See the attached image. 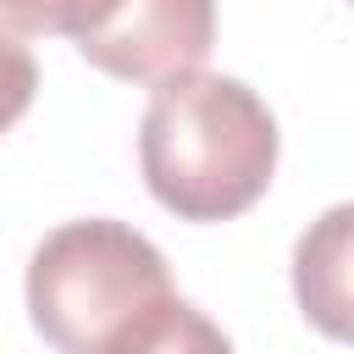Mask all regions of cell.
Wrapping results in <instances>:
<instances>
[{"mask_svg": "<svg viewBox=\"0 0 354 354\" xmlns=\"http://www.w3.org/2000/svg\"><path fill=\"white\" fill-rule=\"evenodd\" d=\"M33 94H39V61L11 28H0V133H11L28 116Z\"/></svg>", "mask_w": 354, "mask_h": 354, "instance_id": "8992f818", "label": "cell"}, {"mask_svg": "<svg viewBox=\"0 0 354 354\" xmlns=\"http://www.w3.org/2000/svg\"><path fill=\"white\" fill-rule=\"evenodd\" d=\"M100 354H232V343L199 304L166 293L138 321H127Z\"/></svg>", "mask_w": 354, "mask_h": 354, "instance_id": "5b68a950", "label": "cell"}, {"mask_svg": "<svg viewBox=\"0 0 354 354\" xmlns=\"http://www.w3.org/2000/svg\"><path fill=\"white\" fill-rule=\"evenodd\" d=\"M11 33L72 39L88 66L122 83L199 72L216 44V0H0Z\"/></svg>", "mask_w": 354, "mask_h": 354, "instance_id": "3957f363", "label": "cell"}, {"mask_svg": "<svg viewBox=\"0 0 354 354\" xmlns=\"http://www.w3.org/2000/svg\"><path fill=\"white\" fill-rule=\"evenodd\" d=\"M348 221H354V210L332 205L299 238V254H293V293L326 337L348 332Z\"/></svg>", "mask_w": 354, "mask_h": 354, "instance_id": "277c9868", "label": "cell"}, {"mask_svg": "<svg viewBox=\"0 0 354 354\" xmlns=\"http://www.w3.org/2000/svg\"><path fill=\"white\" fill-rule=\"evenodd\" d=\"M166 293V254L138 227L111 216H83L44 232L28 260V321L55 354H100Z\"/></svg>", "mask_w": 354, "mask_h": 354, "instance_id": "7a4b0ae2", "label": "cell"}, {"mask_svg": "<svg viewBox=\"0 0 354 354\" xmlns=\"http://www.w3.org/2000/svg\"><path fill=\"white\" fill-rule=\"evenodd\" d=\"M277 116L221 72H183L155 83L138 122V171L177 221H232L277 177Z\"/></svg>", "mask_w": 354, "mask_h": 354, "instance_id": "6da1fadb", "label": "cell"}]
</instances>
